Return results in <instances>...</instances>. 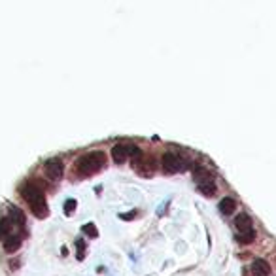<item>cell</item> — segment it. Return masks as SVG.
I'll list each match as a JSON object with an SVG mask.
<instances>
[{
    "label": "cell",
    "mask_w": 276,
    "mask_h": 276,
    "mask_svg": "<svg viewBox=\"0 0 276 276\" xmlns=\"http://www.w3.org/2000/svg\"><path fill=\"white\" fill-rule=\"evenodd\" d=\"M252 272H254L255 276H270L272 269H270V265L265 261V259H255V261L252 263Z\"/></svg>",
    "instance_id": "obj_7"
},
{
    "label": "cell",
    "mask_w": 276,
    "mask_h": 276,
    "mask_svg": "<svg viewBox=\"0 0 276 276\" xmlns=\"http://www.w3.org/2000/svg\"><path fill=\"white\" fill-rule=\"evenodd\" d=\"M76 244H78V259H81L83 254H85V242H83V240H78Z\"/></svg>",
    "instance_id": "obj_17"
},
{
    "label": "cell",
    "mask_w": 276,
    "mask_h": 276,
    "mask_svg": "<svg viewBox=\"0 0 276 276\" xmlns=\"http://www.w3.org/2000/svg\"><path fill=\"white\" fill-rule=\"evenodd\" d=\"M235 225L239 231H244V229H250L252 227V218L248 216V214H239L237 218H235Z\"/></svg>",
    "instance_id": "obj_12"
},
{
    "label": "cell",
    "mask_w": 276,
    "mask_h": 276,
    "mask_svg": "<svg viewBox=\"0 0 276 276\" xmlns=\"http://www.w3.org/2000/svg\"><path fill=\"white\" fill-rule=\"evenodd\" d=\"M193 178H195L197 186H199V191H201L204 197H212L214 193H216V182H214V176H212L204 167L197 165V167L193 168Z\"/></svg>",
    "instance_id": "obj_3"
},
{
    "label": "cell",
    "mask_w": 276,
    "mask_h": 276,
    "mask_svg": "<svg viewBox=\"0 0 276 276\" xmlns=\"http://www.w3.org/2000/svg\"><path fill=\"white\" fill-rule=\"evenodd\" d=\"M44 172L48 178H51V180H59V178H63L65 165H63V161L61 159H50V161H45Z\"/></svg>",
    "instance_id": "obj_6"
},
{
    "label": "cell",
    "mask_w": 276,
    "mask_h": 276,
    "mask_svg": "<svg viewBox=\"0 0 276 276\" xmlns=\"http://www.w3.org/2000/svg\"><path fill=\"white\" fill-rule=\"evenodd\" d=\"M83 231L87 233L89 237H97V227L93 223H87V225H83Z\"/></svg>",
    "instance_id": "obj_16"
},
{
    "label": "cell",
    "mask_w": 276,
    "mask_h": 276,
    "mask_svg": "<svg viewBox=\"0 0 276 276\" xmlns=\"http://www.w3.org/2000/svg\"><path fill=\"white\" fill-rule=\"evenodd\" d=\"M74 210H76V201H74V199L66 201V204H65V212H66V214H72Z\"/></svg>",
    "instance_id": "obj_15"
},
{
    "label": "cell",
    "mask_w": 276,
    "mask_h": 276,
    "mask_svg": "<svg viewBox=\"0 0 276 276\" xmlns=\"http://www.w3.org/2000/svg\"><path fill=\"white\" fill-rule=\"evenodd\" d=\"M104 165H106V155L102 152H91L76 159L74 172L80 178H87V176H93L95 172H99L101 168H104Z\"/></svg>",
    "instance_id": "obj_2"
},
{
    "label": "cell",
    "mask_w": 276,
    "mask_h": 276,
    "mask_svg": "<svg viewBox=\"0 0 276 276\" xmlns=\"http://www.w3.org/2000/svg\"><path fill=\"white\" fill-rule=\"evenodd\" d=\"M134 168H136V172L140 176L150 178V176H153V172H155L157 163H155V159H153L152 155H140L138 159H134Z\"/></svg>",
    "instance_id": "obj_5"
},
{
    "label": "cell",
    "mask_w": 276,
    "mask_h": 276,
    "mask_svg": "<svg viewBox=\"0 0 276 276\" xmlns=\"http://www.w3.org/2000/svg\"><path fill=\"white\" fill-rule=\"evenodd\" d=\"M235 208H237V203H235V199H231V197H225V199H221V203H219V212H221V214L229 216V214H233V212H235Z\"/></svg>",
    "instance_id": "obj_10"
},
{
    "label": "cell",
    "mask_w": 276,
    "mask_h": 276,
    "mask_svg": "<svg viewBox=\"0 0 276 276\" xmlns=\"http://www.w3.org/2000/svg\"><path fill=\"white\" fill-rule=\"evenodd\" d=\"M10 227H12V219L10 218L0 219V239H6L8 233H10Z\"/></svg>",
    "instance_id": "obj_13"
},
{
    "label": "cell",
    "mask_w": 276,
    "mask_h": 276,
    "mask_svg": "<svg viewBox=\"0 0 276 276\" xmlns=\"http://www.w3.org/2000/svg\"><path fill=\"white\" fill-rule=\"evenodd\" d=\"M237 240H239V242H242V244H250V242H254V240H255L254 227H250V229H244V231H239V235H237Z\"/></svg>",
    "instance_id": "obj_11"
},
{
    "label": "cell",
    "mask_w": 276,
    "mask_h": 276,
    "mask_svg": "<svg viewBox=\"0 0 276 276\" xmlns=\"http://www.w3.org/2000/svg\"><path fill=\"white\" fill-rule=\"evenodd\" d=\"M188 167V163L183 159L180 153L174 152H167L163 155V168L167 170L168 174H174V172H180L183 168Z\"/></svg>",
    "instance_id": "obj_4"
},
{
    "label": "cell",
    "mask_w": 276,
    "mask_h": 276,
    "mask_svg": "<svg viewBox=\"0 0 276 276\" xmlns=\"http://www.w3.org/2000/svg\"><path fill=\"white\" fill-rule=\"evenodd\" d=\"M127 157H129V148H127V146L116 144L114 148H112V159L116 161L117 165H121Z\"/></svg>",
    "instance_id": "obj_8"
},
{
    "label": "cell",
    "mask_w": 276,
    "mask_h": 276,
    "mask_svg": "<svg viewBox=\"0 0 276 276\" xmlns=\"http://www.w3.org/2000/svg\"><path fill=\"white\" fill-rule=\"evenodd\" d=\"M19 246H21V237H17V235H8L6 239H4V250H6L8 254L17 252Z\"/></svg>",
    "instance_id": "obj_9"
},
{
    "label": "cell",
    "mask_w": 276,
    "mask_h": 276,
    "mask_svg": "<svg viewBox=\"0 0 276 276\" xmlns=\"http://www.w3.org/2000/svg\"><path fill=\"white\" fill-rule=\"evenodd\" d=\"M21 197L27 201L29 208L36 218H45L48 216V203H45V195L42 188L36 182H27L21 186Z\"/></svg>",
    "instance_id": "obj_1"
},
{
    "label": "cell",
    "mask_w": 276,
    "mask_h": 276,
    "mask_svg": "<svg viewBox=\"0 0 276 276\" xmlns=\"http://www.w3.org/2000/svg\"><path fill=\"white\" fill-rule=\"evenodd\" d=\"M10 212H12V216H15V218H10L12 221H15V223H19V225H25V214H23L19 208H15V206H12L10 208Z\"/></svg>",
    "instance_id": "obj_14"
}]
</instances>
